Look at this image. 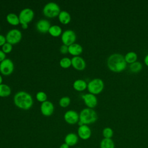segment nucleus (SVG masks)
Returning <instances> with one entry per match:
<instances>
[{
  "instance_id": "nucleus-1",
  "label": "nucleus",
  "mask_w": 148,
  "mask_h": 148,
  "mask_svg": "<svg viewBox=\"0 0 148 148\" xmlns=\"http://www.w3.org/2000/svg\"><path fill=\"white\" fill-rule=\"evenodd\" d=\"M124 56L119 53L111 54L107 60V66L109 70L113 72H121L127 67Z\"/></svg>"
},
{
  "instance_id": "nucleus-2",
  "label": "nucleus",
  "mask_w": 148,
  "mask_h": 148,
  "mask_svg": "<svg viewBox=\"0 0 148 148\" xmlns=\"http://www.w3.org/2000/svg\"><path fill=\"white\" fill-rule=\"evenodd\" d=\"M14 105L18 108L23 110H28L34 103L31 95L24 91H20L16 92L13 97Z\"/></svg>"
},
{
  "instance_id": "nucleus-3",
  "label": "nucleus",
  "mask_w": 148,
  "mask_h": 148,
  "mask_svg": "<svg viewBox=\"0 0 148 148\" xmlns=\"http://www.w3.org/2000/svg\"><path fill=\"white\" fill-rule=\"evenodd\" d=\"M98 119L97 112L93 109L88 108L83 109L79 113V126L85 124L88 125L95 123Z\"/></svg>"
},
{
  "instance_id": "nucleus-4",
  "label": "nucleus",
  "mask_w": 148,
  "mask_h": 148,
  "mask_svg": "<svg viewBox=\"0 0 148 148\" xmlns=\"http://www.w3.org/2000/svg\"><path fill=\"white\" fill-rule=\"evenodd\" d=\"M61 12L59 5L53 2L47 3L43 8V14L47 18H54L58 16Z\"/></svg>"
},
{
  "instance_id": "nucleus-5",
  "label": "nucleus",
  "mask_w": 148,
  "mask_h": 148,
  "mask_svg": "<svg viewBox=\"0 0 148 148\" xmlns=\"http://www.w3.org/2000/svg\"><path fill=\"white\" fill-rule=\"evenodd\" d=\"M104 88V83L101 79L94 78L87 83V90L89 93L94 95L100 94Z\"/></svg>"
},
{
  "instance_id": "nucleus-6",
  "label": "nucleus",
  "mask_w": 148,
  "mask_h": 148,
  "mask_svg": "<svg viewBox=\"0 0 148 148\" xmlns=\"http://www.w3.org/2000/svg\"><path fill=\"white\" fill-rule=\"evenodd\" d=\"M6 42L13 45L19 43L22 39L21 32L16 28H13L9 30L6 35Z\"/></svg>"
},
{
  "instance_id": "nucleus-7",
  "label": "nucleus",
  "mask_w": 148,
  "mask_h": 148,
  "mask_svg": "<svg viewBox=\"0 0 148 148\" xmlns=\"http://www.w3.org/2000/svg\"><path fill=\"white\" fill-rule=\"evenodd\" d=\"M34 12L32 9L29 8H25L23 9L19 14L18 17L20 20V24H28L30 23L34 17Z\"/></svg>"
},
{
  "instance_id": "nucleus-8",
  "label": "nucleus",
  "mask_w": 148,
  "mask_h": 148,
  "mask_svg": "<svg viewBox=\"0 0 148 148\" xmlns=\"http://www.w3.org/2000/svg\"><path fill=\"white\" fill-rule=\"evenodd\" d=\"M61 39L63 45L69 46L75 43L76 40V34L75 32L72 29H66L62 32L61 35Z\"/></svg>"
},
{
  "instance_id": "nucleus-9",
  "label": "nucleus",
  "mask_w": 148,
  "mask_h": 148,
  "mask_svg": "<svg viewBox=\"0 0 148 148\" xmlns=\"http://www.w3.org/2000/svg\"><path fill=\"white\" fill-rule=\"evenodd\" d=\"M14 68V64L10 58H6L0 62V72L2 75H10L13 73Z\"/></svg>"
},
{
  "instance_id": "nucleus-10",
  "label": "nucleus",
  "mask_w": 148,
  "mask_h": 148,
  "mask_svg": "<svg viewBox=\"0 0 148 148\" xmlns=\"http://www.w3.org/2000/svg\"><path fill=\"white\" fill-rule=\"evenodd\" d=\"M64 119L66 123L74 125L79 121V114L74 110H69L65 113Z\"/></svg>"
},
{
  "instance_id": "nucleus-11",
  "label": "nucleus",
  "mask_w": 148,
  "mask_h": 148,
  "mask_svg": "<svg viewBox=\"0 0 148 148\" xmlns=\"http://www.w3.org/2000/svg\"><path fill=\"white\" fill-rule=\"evenodd\" d=\"M82 98L83 99L84 104L88 108L93 109L97 105L98 99L95 95L91 93H87L82 95Z\"/></svg>"
},
{
  "instance_id": "nucleus-12",
  "label": "nucleus",
  "mask_w": 148,
  "mask_h": 148,
  "mask_svg": "<svg viewBox=\"0 0 148 148\" xmlns=\"http://www.w3.org/2000/svg\"><path fill=\"white\" fill-rule=\"evenodd\" d=\"M40 109L42 114L43 116L49 117L53 114L54 110V106L51 101L47 100L41 103Z\"/></svg>"
},
{
  "instance_id": "nucleus-13",
  "label": "nucleus",
  "mask_w": 148,
  "mask_h": 148,
  "mask_svg": "<svg viewBox=\"0 0 148 148\" xmlns=\"http://www.w3.org/2000/svg\"><path fill=\"white\" fill-rule=\"evenodd\" d=\"M77 136L83 140H87L91 136V130L88 125H82L77 128Z\"/></svg>"
},
{
  "instance_id": "nucleus-14",
  "label": "nucleus",
  "mask_w": 148,
  "mask_h": 148,
  "mask_svg": "<svg viewBox=\"0 0 148 148\" xmlns=\"http://www.w3.org/2000/svg\"><path fill=\"white\" fill-rule=\"evenodd\" d=\"M72 66L76 70L83 71L86 66L85 60L80 56H75L71 58Z\"/></svg>"
},
{
  "instance_id": "nucleus-15",
  "label": "nucleus",
  "mask_w": 148,
  "mask_h": 148,
  "mask_svg": "<svg viewBox=\"0 0 148 148\" xmlns=\"http://www.w3.org/2000/svg\"><path fill=\"white\" fill-rule=\"evenodd\" d=\"M51 27L50 23L46 19H40L36 24V28L38 31L42 34H46L49 32Z\"/></svg>"
},
{
  "instance_id": "nucleus-16",
  "label": "nucleus",
  "mask_w": 148,
  "mask_h": 148,
  "mask_svg": "<svg viewBox=\"0 0 148 148\" xmlns=\"http://www.w3.org/2000/svg\"><path fill=\"white\" fill-rule=\"evenodd\" d=\"M83 47L79 43H74L68 46V53L75 56H79L83 52Z\"/></svg>"
},
{
  "instance_id": "nucleus-17",
  "label": "nucleus",
  "mask_w": 148,
  "mask_h": 148,
  "mask_svg": "<svg viewBox=\"0 0 148 148\" xmlns=\"http://www.w3.org/2000/svg\"><path fill=\"white\" fill-rule=\"evenodd\" d=\"M79 141V136L77 135L73 132L68 133L64 138V143H66L69 147L74 146Z\"/></svg>"
},
{
  "instance_id": "nucleus-18",
  "label": "nucleus",
  "mask_w": 148,
  "mask_h": 148,
  "mask_svg": "<svg viewBox=\"0 0 148 148\" xmlns=\"http://www.w3.org/2000/svg\"><path fill=\"white\" fill-rule=\"evenodd\" d=\"M73 88L77 91H83L87 88V83L83 79H77L73 83Z\"/></svg>"
},
{
  "instance_id": "nucleus-19",
  "label": "nucleus",
  "mask_w": 148,
  "mask_h": 148,
  "mask_svg": "<svg viewBox=\"0 0 148 148\" xmlns=\"http://www.w3.org/2000/svg\"><path fill=\"white\" fill-rule=\"evenodd\" d=\"M58 18L59 21L64 25L69 24L71 20V14L66 10L61 11L58 16Z\"/></svg>"
},
{
  "instance_id": "nucleus-20",
  "label": "nucleus",
  "mask_w": 148,
  "mask_h": 148,
  "mask_svg": "<svg viewBox=\"0 0 148 148\" xmlns=\"http://www.w3.org/2000/svg\"><path fill=\"white\" fill-rule=\"evenodd\" d=\"M6 18L7 22L12 25L16 26L20 24L18 16H17L16 14L14 13H10L8 14Z\"/></svg>"
},
{
  "instance_id": "nucleus-21",
  "label": "nucleus",
  "mask_w": 148,
  "mask_h": 148,
  "mask_svg": "<svg viewBox=\"0 0 148 148\" xmlns=\"http://www.w3.org/2000/svg\"><path fill=\"white\" fill-rule=\"evenodd\" d=\"M48 32L51 36L53 37H58L61 35L62 30L60 26L58 25H53L50 27Z\"/></svg>"
},
{
  "instance_id": "nucleus-22",
  "label": "nucleus",
  "mask_w": 148,
  "mask_h": 148,
  "mask_svg": "<svg viewBox=\"0 0 148 148\" xmlns=\"http://www.w3.org/2000/svg\"><path fill=\"white\" fill-rule=\"evenodd\" d=\"M100 148H115V144L112 139L103 138L99 143Z\"/></svg>"
},
{
  "instance_id": "nucleus-23",
  "label": "nucleus",
  "mask_w": 148,
  "mask_h": 148,
  "mask_svg": "<svg viewBox=\"0 0 148 148\" xmlns=\"http://www.w3.org/2000/svg\"><path fill=\"white\" fill-rule=\"evenodd\" d=\"M11 88L6 84H0V97H7L11 94Z\"/></svg>"
},
{
  "instance_id": "nucleus-24",
  "label": "nucleus",
  "mask_w": 148,
  "mask_h": 148,
  "mask_svg": "<svg viewBox=\"0 0 148 148\" xmlns=\"http://www.w3.org/2000/svg\"><path fill=\"white\" fill-rule=\"evenodd\" d=\"M124 58L127 63L131 64L137 61L138 55L134 51H129L125 55Z\"/></svg>"
},
{
  "instance_id": "nucleus-25",
  "label": "nucleus",
  "mask_w": 148,
  "mask_h": 148,
  "mask_svg": "<svg viewBox=\"0 0 148 148\" xmlns=\"http://www.w3.org/2000/svg\"><path fill=\"white\" fill-rule=\"evenodd\" d=\"M142 69V64L139 61H136L130 65V70L133 73H138Z\"/></svg>"
},
{
  "instance_id": "nucleus-26",
  "label": "nucleus",
  "mask_w": 148,
  "mask_h": 148,
  "mask_svg": "<svg viewBox=\"0 0 148 148\" xmlns=\"http://www.w3.org/2000/svg\"><path fill=\"white\" fill-rule=\"evenodd\" d=\"M60 65L61 68L64 69L69 68L71 66H72L71 58H69V57H67L62 58L60 60Z\"/></svg>"
},
{
  "instance_id": "nucleus-27",
  "label": "nucleus",
  "mask_w": 148,
  "mask_h": 148,
  "mask_svg": "<svg viewBox=\"0 0 148 148\" xmlns=\"http://www.w3.org/2000/svg\"><path fill=\"white\" fill-rule=\"evenodd\" d=\"M71 103V98L68 96L61 97L59 100V105L61 108H66Z\"/></svg>"
},
{
  "instance_id": "nucleus-28",
  "label": "nucleus",
  "mask_w": 148,
  "mask_h": 148,
  "mask_svg": "<svg viewBox=\"0 0 148 148\" xmlns=\"http://www.w3.org/2000/svg\"><path fill=\"white\" fill-rule=\"evenodd\" d=\"M102 135L103 138L111 139L113 135V131L110 127H105L102 130Z\"/></svg>"
},
{
  "instance_id": "nucleus-29",
  "label": "nucleus",
  "mask_w": 148,
  "mask_h": 148,
  "mask_svg": "<svg viewBox=\"0 0 148 148\" xmlns=\"http://www.w3.org/2000/svg\"><path fill=\"white\" fill-rule=\"evenodd\" d=\"M47 94L44 91H40L36 94V99L39 102L42 103L47 101Z\"/></svg>"
},
{
  "instance_id": "nucleus-30",
  "label": "nucleus",
  "mask_w": 148,
  "mask_h": 148,
  "mask_svg": "<svg viewBox=\"0 0 148 148\" xmlns=\"http://www.w3.org/2000/svg\"><path fill=\"white\" fill-rule=\"evenodd\" d=\"M13 49V46L12 45L8 43V42H6L2 46V50L3 53H5V54H8L10 53L12 50Z\"/></svg>"
},
{
  "instance_id": "nucleus-31",
  "label": "nucleus",
  "mask_w": 148,
  "mask_h": 148,
  "mask_svg": "<svg viewBox=\"0 0 148 148\" xmlns=\"http://www.w3.org/2000/svg\"><path fill=\"white\" fill-rule=\"evenodd\" d=\"M60 51L61 54H65L68 53V46L65 45H62L60 48Z\"/></svg>"
},
{
  "instance_id": "nucleus-32",
  "label": "nucleus",
  "mask_w": 148,
  "mask_h": 148,
  "mask_svg": "<svg viewBox=\"0 0 148 148\" xmlns=\"http://www.w3.org/2000/svg\"><path fill=\"white\" fill-rule=\"evenodd\" d=\"M6 42V37L2 34H0V46H2Z\"/></svg>"
},
{
  "instance_id": "nucleus-33",
  "label": "nucleus",
  "mask_w": 148,
  "mask_h": 148,
  "mask_svg": "<svg viewBox=\"0 0 148 148\" xmlns=\"http://www.w3.org/2000/svg\"><path fill=\"white\" fill-rule=\"evenodd\" d=\"M6 58V54L3 53L2 50H0V62L3 61Z\"/></svg>"
},
{
  "instance_id": "nucleus-34",
  "label": "nucleus",
  "mask_w": 148,
  "mask_h": 148,
  "mask_svg": "<svg viewBox=\"0 0 148 148\" xmlns=\"http://www.w3.org/2000/svg\"><path fill=\"white\" fill-rule=\"evenodd\" d=\"M59 148H69V146L66 143H64L60 146Z\"/></svg>"
},
{
  "instance_id": "nucleus-35",
  "label": "nucleus",
  "mask_w": 148,
  "mask_h": 148,
  "mask_svg": "<svg viewBox=\"0 0 148 148\" xmlns=\"http://www.w3.org/2000/svg\"><path fill=\"white\" fill-rule=\"evenodd\" d=\"M144 62L145 64V65L148 66V54L145 57V58H144Z\"/></svg>"
},
{
  "instance_id": "nucleus-36",
  "label": "nucleus",
  "mask_w": 148,
  "mask_h": 148,
  "mask_svg": "<svg viewBox=\"0 0 148 148\" xmlns=\"http://www.w3.org/2000/svg\"><path fill=\"white\" fill-rule=\"evenodd\" d=\"M21 25L22 28L24 29H26L28 27V24H21Z\"/></svg>"
},
{
  "instance_id": "nucleus-37",
  "label": "nucleus",
  "mask_w": 148,
  "mask_h": 148,
  "mask_svg": "<svg viewBox=\"0 0 148 148\" xmlns=\"http://www.w3.org/2000/svg\"><path fill=\"white\" fill-rule=\"evenodd\" d=\"M2 82H3V79H2V75L0 74V84H2Z\"/></svg>"
},
{
  "instance_id": "nucleus-38",
  "label": "nucleus",
  "mask_w": 148,
  "mask_h": 148,
  "mask_svg": "<svg viewBox=\"0 0 148 148\" xmlns=\"http://www.w3.org/2000/svg\"><path fill=\"white\" fill-rule=\"evenodd\" d=\"M76 148H81V147H76Z\"/></svg>"
},
{
  "instance_id": "nucleus-39",
  "label": "nucleus",
  "mask_w": 148,
  "mask_h": 148,
  "mask_svg": "<svg viewBox=\"0 0 148 148\" xmlns=\"http://www.w3.org/2000/svg\"><path fill=\"white\" fill-rule=\"evenodd\" d=\"M0 31H1V27H0Z\"/></svg>"
}]
</instances>
